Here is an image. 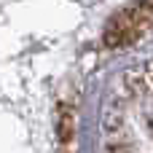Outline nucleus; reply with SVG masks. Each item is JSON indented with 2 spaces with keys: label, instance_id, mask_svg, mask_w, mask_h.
Instances as JSON below:
<instances>
[{
  "label": "nucleus",
  "instance_id": "2",
  "mask_svg": "<svg viewBox=\"0 0 153 153\" xmlns=\"http://www.w3.org/2000/svg\"><path fill=\"white\" fill-rule=\"evenodd\" d=\"M73 124H75V118H73V110L70 108H59V116H56V126H59V134H62V140H70L73 137Z\"/></svg>",
  "mask_w": 153,
  "mask_h": 153
},
{
  "label": "nucleus",
  "instance_id": "1",
  "mask_svg": "<svg viewBox=\"0 0 153 153\" xmlns=\"http://www.w3.org/2000/svg\"><path fill=\"white\" fill-rule=\"evenodd\" d=\"M153 22V3H140L132 8L118 11L116 16H110V22L102 30V46L105 48H121L134 43Z\"/></svg>",
  "mask_w": 153,
  "mask_h": 153
}]
</instances>
